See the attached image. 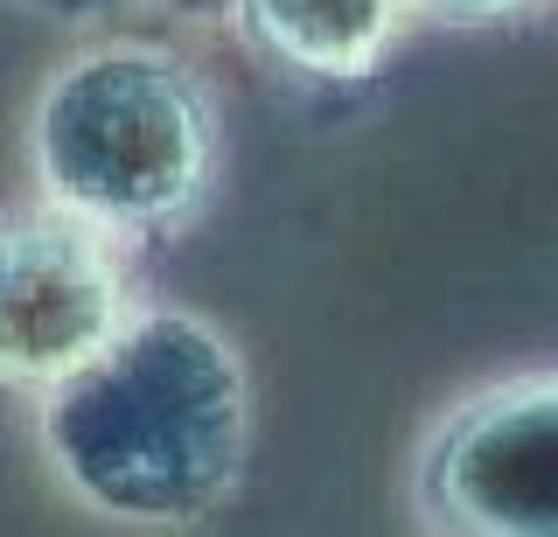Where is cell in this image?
<instances>
[{"mask_svg": "<svg viewBox=\"0 0 558 537\" xmlns=\"http://www.w3.org/2000/svg\"><path fill=\"white\" fill-rule=\"evenodd\" d=\"M49 454L98 510L182 524L238 481L244 385L189 315H147L77 363L49 398Z\"/></svg>", "mask_w": 558, "mask_h": 537, "instance_id": "cell-1", "label": "cell"}, {"mask_svg": "<svg viewBox=\"0 0 558 537\" xmlns=\"http://www.w3.org/2000/svg\"><path fill=\"white\" fill-rule=\"evenodd\" d=\"M43 175L92 223L182 210L209 175V112L196 84L140 49L77 63L43 106Z\"/></svg>", "mask_w": 558, "mask_h": 537, "instance_id": "cell-2", "label": "cell"}, {"mask_svg": "<svg viewBox=\"0 0 558 537\" xmlns=\"http://www.w3.org/2000/svg\"><path fill=\"white\" fill-rule=\"evenodd\" d=\"M426 510L453 537H558V377L482 398L433 440Z\"/></svg>", "mask_w": 558, "mask_h": 537, "instance_id": "cell-3", "label": "cell"}, {"mask_svg": "<svg viewBox=\"0 0 558 537\" xmlns=\"http://www.w3.org/2000/svg\"><path fill=\"white\" fill-rule=\"evenodd\" d=\"M119 335V272L84 223L22 217L0 231V370L70 377Z\"/></svg>", "mask_w": 558, "mask_h": 537, "instance_id": "cell-4", "label": "cell"}, {"mask_svg": "<svg viewBox=\"0 0 558 537\" xmlns=\"http://www.w3.org/2000/svg\"><path fill=\"white\" fill-rule=\"evenodd\" d=\"M279 57L307 63V71H363L377 42L391 36L398 0H244Z\"/></svg>", "mask_w": 558, "mask_h": 537, "instance_id": "cell-5", "label": "cell"}, {"mask_svg": "<svg viewBox=\"0 0 558 537\" xmlns=\"http://www.w3.org/2000/svg\"><path fill=\"white\" fill-rule=\"evenodd\" d=\"M440 8H461V14H496V8H517V0H440Z\"/></svg>", "mask_w": 558, "mask_h": 537, "instance_id": "cell-6", "label": "cell"}]
</instances>
